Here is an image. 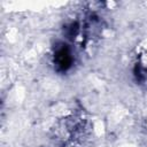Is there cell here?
<instances>
[{"instance_id":"cell-1","label":"cell","mask_w":147,"mask_h":147,"mask_svg":"<svg viewBox=\"0 0 147 147\" xmlns=\"http://www.w3.org/2000/svg\"><path fill=\"white\" fill-rule=\"evenodd\" d=\"M54 62H55L57 69L61 71H65L72 65L74 57H72L70 49L65 45H62L61 47L56 48L55 55H54Z\"/></svg>"}]
</instances>
